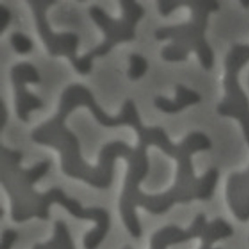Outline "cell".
<instances>
[{
    "label": "cell",
    "instance_id": "cell-8",
    "mask_svg": "<svg viewBox=\"0 0 249 249\" xmlns=\"http://www.w3.org/2000/svg\"><path fill=\"white\" fill-rule=\"evenodd\" d=\"M129 62L130 68L128 71V76L132 80L139 79L147 71L148 67L147 62L141 55L133 54L129 56Z\"/></svg>",
    "mask_w": 249,
    "mask_h": 249
},
{
    "label": "cell",
    "instance_id": "cell-14",
    "mask_svg": "<svg viewBox=\"0 0 249 249\" xmlns=\"http://www.w3.org/2000/svg\"><path fill=\"white\" fill-rule=\"evenodd\" d=\"M8 119V112L5 103L2 100L0 101V129L2 130Z\"/></svg>",
    "mask_w": 249,
    "mask_h": 249
},
{
    "label": "cell",
    "instance_id": "cell-1",
    "mask_svg": "<svg viewBox=\"0 0 249 249\" xmlns=\"http://www.w3.org/2000/svg\"><path fill=\"white\" fill-rule=\"evenodd\" d=\"M162 16L167 17L179 7L188 6L192 10L191 21L169 27L160 28L155 33L158 40L172 39V44L164 47L162 57L168 62L186 61L191 51L197 53L201 65L206 70L213 67L212 49L205 40L209 14L219 9L217 1H157Z\"/></svg>",
    "mask_w": 249,
    "mask_h": 249
},
{
    "label": "cell",
    "instance_id": "cell-13",
    "mask_svg": "<svg viewBox=\"0 0 249 249\" xmlns=\"http://www.w3.org/2000/svg\"><path fill=\"white\" fill-rule=\"evenodd\" d=\"M11 19V13L9 10L5 6H0V33L2 34L6 29Z\"/></svg>",
    "mask_w": 249,
    "mask_h": 249
},
{
    "label": "cell",
    "instance_id": "cell-7",
    "mask_svg": "<svg viewBox=\"0 0 249 249\" xmlns=\"http://www.w3.org/2000/svg\"><path fill=\"white\" fill-rule=\"evenodd\" d=\"M0 182L3 185L4 188L9 195L12 201V216L13 220L17 222H22L21 202L15 189L11 184L9 179L2 171H0Z\"/></svg>",
    "mask_w": 249,
    "mask_h": 249
},
{
    "label": "cell",
    "instance_id": "cell-10",
    "mask_svg": "<svg viewBox=\"0 0 249 249\" xmlns=\"http://www.w3.org/2000/svg\"><path fill=\"white\" fill-rule=\"evenodd\" d=\"M11 43L15 51L20 54L27 53L32 51L33 44L29 37L21 33H14L11 37Z\"/></svg>",
    "mask_w": 249,
    "mask_h": 249
},
{
    "label": "cell",
    "instance_id": "cell-5",
    "mask_svg": "<svg viewBox=\"0 0 249 249\" xmlns=\"http://www.w3.org/2000/svg\"><path fill=\"white\" fill-rule=\"evenodd\" d=\"M204 214L200 213L195 218L193 225L189 229L181 234L172 233L165 236L161 242L160 249H166L167 246L189 241L193 238L201 237L204 233V227L207 225Z\"/></svg>",
    "mask_w": 249,
    "mask_h": 249
},
{
    "label": "cell",
    "instance_id": "cell-9",
    "mask_svg": "<svg viewBox=\"0 0 249 249\" xmlns=\"http://www.w3.org/2000/svg\"><path fill=\"white\" fill-rule=\"evenodd\" d=\"M184 231H185L182 230L176 225H168V226L164 227L161 230L158 231L154 234H153L152 237H151V249H160L161 242L168 235L172 234V233L181 234V233H184ZM127 249H132L127 246Z\"/></svg>",
    "mask_w": 249,
    "mask_h": 249
},
{
    "label": "cell",
    "instance_id": "cell-16",
    "mask_svg": "<svg viewBox=\"0 0 249 249\" xmlns=\"http://www.w3.org/2000/svg\"><path fill=\"white\" fill-rule=\"evenodd\" d=\"M4 215V210L2 208L0 209V218H2Z\"/></svg>",
    "mask_w": 249,
    "mask_h": 249
},
{
    "label": "cell",
    "instance_id": "cell-15",
    "mask_svg": "<svg viewBox=\"0 0 249 249\" xmlns=\"http://www.w3.org/2000/svg\"><path fill=\"white\" fill-rule=\"evenodd\" d=\"M242 5L243 6L246 7V8H249V0H246V1H241Z\"/></svg>",
    "mask_w": 249,
    "mask_h": 249
},
{
    "label": "cell",
    "instance_id": "cell-11",
    "mask_svg": "<svg viewBox=\"0 0 249 249\" xmlns=\"http://www.w3.org/2000/svg\"><path fill=\"white\" fill-rule=\"evenodd\" d=\"M62 240V233L61 231L60 223L59 220L55 222V231H54V236L53 240L46 244H39L36 243L33 249H51L59 244Z\"/></svg>",
    "mask_w": 249,
    "mask_h": 249
},
{
    "label": "cell",
    "instance_id": "cell-6",
    "mask_svg": "<svg viewBox=\"0 0 249 249\" xmlns=\"http://www.w3.org/2000/svg\"><path fill=\"white\" fill-rule=\"evenodd\" d=\"M33 67V65L29 63H19L15 65L11 71V77H12V83H13L14 88H15L17 113H18L19 119H21L24 122H29V117L25 115L23 99H22L21 93L19 91V72L22 69H30Z\"/></svg>",
    "mask_w": 249,
    "mask_h": 249
},
{
    "label": "cell",
    "instance_id": "cell-2",
    "mask_svg": "<svg viewBox=\"0 0 249 249\" xmlns=\"http://www.w3.org/2000/svg\"><path fill=\"white\" fill-rule=\"evenodd\" d=\"M72 93H79V98L73 102L65 106L63 112L57 114L53 119L43 124L37 129H35L33 133H32V136H38L47 129H52L53 128L62 126V125H65L64 122H65L68 114L71 113L75 108L79 106H86L89 107L97 122L107 127H116V126L125 124L133 126L134 125V121H133L131 112L129 108V101L128 100L122 107L119 115L115 118H111V117L108 116L101 109V107L96 104L91 91L81 85H72V86L67 88L62 93L61 100L66 101L67 97Z\"/></svg>",
    "mask_w": 249,
    "mask_h": 249
},
{
    "label": "cell",
    "instance_id": "cell-12",
    "mask_svg": "<svg viewBox=\"0 0 249 249\" xmlns=\"http://www.w3.org/2000/svg\"><path fill=\"white\" fill-rule=\"evenodd\" d=\"M18 234L15 231L8 229L2 234V242L0 243V249H11L14 243L18 240Z\"/></svg>",
    "mask_w": 249,
    "mask_h": 249
},
{
    "label": "cell",
    "instance_id": "cell-4",
    "mask_svg": "<svg viewBox=\"0 0 249 249\" xmlns=\"http://www.w3.org/2000/svg\"><path fill=\"white\" fill-rule=\"evenodd\" d=\"M177 96L175 101H169L165 97H156L154 104L157 108L167 113H176L183 110L185 107L197 104L201 100V96L196 91L186 89L182 85L176 86Z\"/></svg>",
    "mask_w": 249,
    "mask_h": 249
},
{
    "label": "cell",
    "instance_id": "cell-3",
    "mask_svg": "<svg viewBox=\"0 0 249 249\" xmlns=\"http://www.w3.org/2000/svg\"><path fill=\"white\" fill-rule=\"evenodd\" d=\"M27 2L33 9L35 18H36L37 31L45 44L46 47L48 49L49 53L52 56L66 55L69 59L71 58L70 47H58L57 45L56 34L52 33L46 18V11L47 8L53 4L56 3V1L29 0Z\"/></svg>",
    "mask_w": 249,
    "mask_h": 249
}]
</instances>
